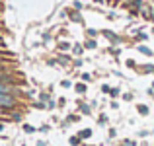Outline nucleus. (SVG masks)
I'll list each match as a JSON object with an SVG mask.
<instances>
[{"mask_svg": "<svg viewBox=\"0 0 154 146\" xmlns=\"http://www.w3.org/2000/svg\"><path fill=\"white\" fill-rule=\"evenodd\" d=\"M18 97L14 94H0V109H12L18 105Z\"/></svg>", "mask_w": 154, "mask_h": 146, "instance_id": "nucleus-1", "label": "nucleus"}]
</instances>
